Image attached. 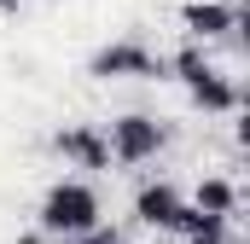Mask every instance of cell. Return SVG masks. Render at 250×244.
Instances as JSON below:
<instances>
[{"mask_svg": "<svg viewBox=\"0 0 250 244\" xmlns=\"http://www.w3.org/2000/svg\"><path fill=\"white\" fill-rule=\"evenodd\" d=\"M187 192L175 181H146L134 192V221L140 227H151V233H181V221H187Z\"/></svg>", "mask_w": 250, "mask_h": 244, "instance_id": "obj_4", "label": "cell"}, {"mask_svg": "<svg viewBox=\"0 0 250 244\" xmlns=\"http://www.w3.org/2000/svg\"><path fill=\"white\" fill-rule=\"evenodd\" d=\"M192 209L233 221V215H239V186L227 181V175H204V181H198V192H192Z\"/></svg>", "mask_w": 250, "mask_h": 244, "instance_id": "obj_8", "label": "cell"}, {"mask_svg": "<svg viewBox=\"0 0 250 244\" xmlns=\"http://www.w3.org/2000/svg\"><path fill=\"white\" fill-rule=\"evenodd\" d=\"M181 23H187V35H192V41H239V29H245V12H239L233 0H187Z\"/></svg>", "mask_w": 250, "mask_h": 244, "instance_id": "obj_6", "label": "cell"}, {"mask_svg": "<svg viewBox=\"0 0 250 244\" xmlns=\"http://www.w3.org/2000/svg\"><path fill=\"white\" fill-rule=\"evenodd\" d=\"M227 227H233V221H221V215L187 209V221H181V239H187V244H227Z\"/></svg>", "mask_w": 250, "mask_h": 244, "instance_id": "obj_9", "label": "cell"}, {"mask_svg": "<svg viewBox=\"0 0 250 244\" xmlns=\"http://www.w3.org/2000/svg\"><path fill=\"white\" fill-rule=\"evenodd\" d=\"M18 244H41V233H29V239H18Z\"/></svg>", "mask_w": 250, "mask_h": 244, "instance_id": "obj_12", "label": "cell"}, {"mask_svg": "<svg viewBox=\"0 0 250 244\" xmlns=\"http://www.w3.org/2000/svg\"><path fill=\"white\" fill-rule=\"evenodd\" d=\"M87 76L93 81H163L169 76V59L151 53L140 35H123V41H105L87 59Z\"/></svg>", "mask_w": 250, "mask_h": 244, "instance_id": "obj_2", "label": "cell"}, {"mask_svg": "<svg viewBox=\"0 0 250 244\" xmlns=\"http://www.w3.org/2000/svg\"><path fill=\"white\" fill-rule=\"evenodd\" d=\"M70 244H128V239L117 233V227H105V221H99V227H87V233H76Z\"/></svg>", "mask_w": 250, "mask_h": 244, "instance_id": "obj_10", "label": "cell"}, {"mask_svg": "<svg viewBox=\"0 0 250 244\" xmlns=\"http://www.w3.org/2000/svg\"><path fill=\"white\" fill-rule=\"evenodd\" d=\"M0 12H18V0H0Z\"/></svg>", "mask_w": 250, "mask_h": 244, "instance_id": "obj_11", "label": "cell"}, {"mask_svg": "<svg viewBox=\"0 0 250 244\" xmlns=\"http://www.w3.org/2000/svg\"><path fill=\"white\" fill-rule=\"evenodd\" d=\"M187 93H192V105H198L204 117H233V111H239V81H233V76H221L215 64L192 76Z\"/></svg>", "mask_w": 250, "mask_h": 244, "instance_id": "obj_7", "label": "cell"}, {"mask_svg": "<svg viewBox=\"0 0 250 244\" xmlns=\"http://www.w3.org/2000/svg\"><path fill=\"white\" fill-rule=\"evenodd\" d=\"M53 151H59L70 169H87V175H105L111 169V145H105V128L93 122H70L53 134Z\"/></svg>", "mask_w": 250, "mask_h": 244, "instance_id": "obj_5", "label": "cell"}, {"mask_svg": "<svg viewBox=\"0 0 250 244\" xmlns=\"http://www.w3.org/2000/svg\"><path fill=\"white\" fill-rule=\"evenodd\" d=\"M105 221V203H99V192L87 181H53L41 192V203H35V233L53 244H70L76 233H87V227H99Z\"/></svg>", "mask_w": 250, "mask_h": 244, "instance_id": "obj_1", "label": "cell"}, {"mask_svg": "<svg viewBox=\"0 0 250 244\" xmlns=\"http://www.w3.org/2000/svg\"><path fill=\"white\" fill-rule=\"evenodd\" d=\"M105 145H111V163H123V169H140V163H151V157L169 145V128H163L157 117H146V111H128V117H117V122H111Z\"/></svg>", "mask_w": 250, "mask_h": 244, "instance_id": "obj_3", "label": "cell"}]
</instances>
